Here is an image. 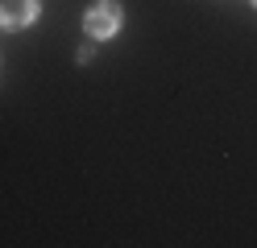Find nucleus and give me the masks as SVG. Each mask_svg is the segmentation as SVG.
Segmentation results:
<instances>
[{"label":"nucleus","mask_w":257,"mask_h":248,"mask_svg":"<svg viewBox=\"0 0 257 248\" xmlns=\"http://www.w3.org/2000/svg\"><path fill=\"white\" fill-rule=\"evenodd\" d=\"M253 9H257V0H253Z\"/></svg>","instance_id":"nucleus-3"},{"label":"nucleus","mask_w":257,"mask_h":248,"mask_svg":"<svg viewBox=\"0 0 257 248\" xmlns=\"http://www.w3.org/2000/svg\"><path fill=\"white\" fill-rule=\"evenodd\" d=\"M124 25V9H120V0H95V5L83 13V33L91 42H108V38H116Z\"/></svg>","instance_id":"nucleus-1"},{"label":"nucleus","mask_w":257,"mask_h":248,"mask_svg":"<svg viewBox=\"0 0 257 248\" xmlns=\"http://www.w3.org/2000/svg\"><path fill=\"white\" fill-rule=\"evenodd\" d=\"M38 17H42L38 0H0V29H9V33L29 29Z\"/></svg>","instance_id":"nucleus-2"}]
</instances>
